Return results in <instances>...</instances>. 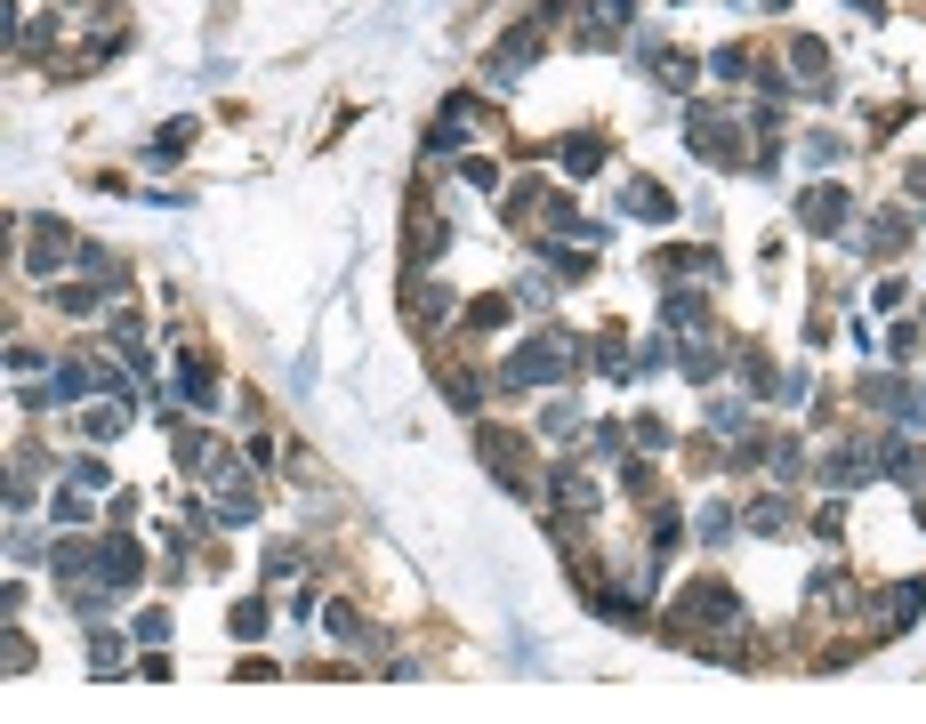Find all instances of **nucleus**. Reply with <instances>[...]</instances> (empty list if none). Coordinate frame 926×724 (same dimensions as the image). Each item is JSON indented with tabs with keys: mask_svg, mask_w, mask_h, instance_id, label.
<instances>
[{
	"mask_svg": "<svg viewBox=\"0 0 926 724\" xmlns=\"http://www.w3.org/2000/svg\"><path fill=\"white\" fill-rule=\"evenodd\" d=\"M629 210H636V218H669L677 201H669V194H661L653 177H629Z\"/></svg>",
	"mask_w": 926,
	"mask_h": 724,
	"instance_id": "14",
	"label": "nucleus"
},
{
	"mask_svg": "<svg viewBox=\"0 0 926 724\" xmlns=\"http://www.w3.org/2000/svg\"><path fill=\"white\" fill-rule=\"evenodd\" d=\"M9 555H16V564H40V531L25 524V515L9 524Z\"/></svg>",
	"mask_w": 926,
	"mask_h": 724,
	"instance_id": "20",
	"label": "nucleus"
},
{
	"mask_svg": "<svg viewBox=\"0 0 926 724\" xmlns=\"http://www.w3.org/2000/svg\"><path fill=\"white\" fill-rule=\"evenodd\" d=\"M918 483H926V467H918Z\"/></svg>",
	"mask_w": 926,
	"mask_h": 724,
	"instance_id": "32",
	"label": "nucleus"
},
{
	"mask_svg": "<svg viewBox=\"0 0 926 724\" xmlns=\"http://www.w3.org/2000/svg\"><path fill=\"white\" fill-rule=\"evenodd\" d=\"M65 250H73V234L57 218H33V258H25V274H57L65 266Z\"/></svg>",
	"mask_w": 926,
	"mask_h": 724,
	"instance_id": "5",
	"label": "nucleus"
},
{
	"mask_svg": "<svg viewBox=\"0 0 926 724\" xmlns=\"http://www.w3.org/2000/svg\"><path fill=\"white\" fill-rule=\"evenodd\" d=\"M178 395L194 403V410H210V403H218V386H210V355H202V346H185V355H178Z\"/></svg>",
	"mask_w": 926,
	"mask_h": 724,
	"instance_id": "8",
	"label": "nucleus"
},
{
	"mask_svg": "<svg viewBox=\"0 0 926 724\" xmlns=\"http://www.w3.org/2000/svg\"><path fill=\"white\" fill-rule=\"evenodd\" d=\"M234 636H266V604H234Z\"/></svg>",
	"mask_w": 926,
	"mask_h": 724,
	"instance_id": "25",
	"label": "nucleus"
},
{
	"mask_svg": "<svg viewBox=\"0 0 926 724\" xmlns=\"http://www.w3.org/2000/svg\"><path fill=\"white\" fill-rule=\"evenodd\" d=\"M902 242H911V218L902 210H878L870 225H862V250H902Z\"/></svg>",
	"mask_w": 926,
	"mask_h": 724,
	"instance_id": "10",
	"label": "nucleus"
},
{
	"mask_svg": "<svg viewBox=\"0 0 926 724\" xmlns=\"http://www.w3.org/2000/svg\"><path fill=\"white\" fill-rule=\"evenodd\" d=\"M911 194H918V201H926V161H918V170H911Z\"/></svg>",
	"mask_w": 926,
	"mask_h": 724,
	"instance_id": "30",
	"label": "nucleus"
},
{
	"mask_svg": "<svg viewBox=\"0 0 926 724\" xmlns=\"http://www.w3.org/2000/svg\"><path fill=\"white\" fill-rule=\"evenodd\" d=\"M57 524H89V483H65V491H57Z\"/></svg>",
	"mask_w": 926,
	"mask_h": 724,
	"instance_id": "19",
	"label": "nucleus"
},
{
	"mask_svg": "<svg viewBox=\"0 0 926 724\" xmlns=\"http://www.w3.org/2000/svg\"><path fill=\"white\" fill-rule=\"evenodd\" d=\"M693 154L702 161H741V121H726L717 106H693Z\"/></svg>",
	"mask_w": 926,
	"mask_h": 724,
	"instance_id": "3",
	"label": "nucleus"
},
{
	"mask_svg": "<svg viewBox=\"0 0 926 724\" xmlns=\"http://www.w3.org/2000/svg\"><path fill=\"white\" fill-rule=\"evenodd\" d=\"M918 604H926V579H902V588L887 596V636H902L918 619Z\"/></svg>",
	"mask_w": 926,
	"mask_h": 724,
	"instance_id": "11",
	"label": "nucleus"
},
{
	"mask_svg": "<svg viewBox=\"0 0 926 724\" xmlns=\"http://www.w3.org/2000/svg\"><path fill=\"white\" fill-rule=\"evenodd\" d=\"M645 65H653V81H669V89H693V65L677 49H645Z\"/></svg>",
	"mask_w": 926,
	"mask_h": 724,
	"instance_id": "15",
	"label": "nucleus"
},
{
	"mask_svg": "<svg viewBox=\"0 0 926 724\" xmlns=\"http://www.w3.org/2000/svg\"><path fill=\"white\" fill-rule=\"evenodd\" d=\"M564 379V339H532V346H516V355L500 363V386H556Z\"/></svg>",
	"mask_w": 926,
	"mask_h": 724,
	"instance_id": "1",
	"label": "nucleus"
},
{
	"mask_svg": "<svg viewBox=\"0 0 926 724\" xmlns=\"http://www.w3.org/2000/svg\"><path fill=\"white\" fill-rule=\"evenodd\" d=\"M97 572H106V588H137V572H146V555H137V540H121V531H113V540L97 548Z\"/></svg>",
	"mask_w": 926,
	"mask_h": 724,
	"instance_id": "7",
	"label": "nucleus"
},
{
	"mask_svg": "<svg viewBox=\"0 0 926 724\" xmlns=\"http://www.w3.org/2000/svg\"><path fill=\"white\" fill-rule=\"evenodd\" d=\"M709 73H717V81H741V73H750V57H741V49H717Z\"/></svg>",
	"mask_w": 926,
	"mask_h": 724,
	"instance_id": "24",
	"label": "nucleus"
},
{
	"mask_svg": "<svg viewBox=\"0 0 926 724\" xmlns=\"http://www.w3.org/2000/svg\"><path fill=\"white\" fill-rule=\"evenodd\" d=\"M419 315H436V322L451 315V290H443V282H427V290H419Z\"/></svg>",
	"mask_w": 926,
	"mask_h": 724,
	"instance_id": "26",
	"label": "nucleus"
},
{
	"mask_svg": "<svg viewBox=\"0 0 926 724\" xmlns=\"http://www.w3.org/2000/svg\"><path fill=\"white\" fill-rule=\"evenodd\" d=\"M911 515H918V531H926V491H918V507H911Z\"/></svg>",
	"mask_w": 926,
	"mask_h": 724,
	"instance_id": "31",
	"label": "nucleus"
},
{
	"mask_svg": "<svg viewBox=\"0 0 926 724\" xmlns=\"http://www.w3.org/2000/svg\"><path fill=\"white\" fill-rule=\"evenodd\" d=\"M588 459H621V427H612V419L588 427Z\"/></svg>",
	"mask_w": 926,
	"mask_h": 724,
	"instance_id": "21",
	"label": "nucleus"
},
{
	"mask_svg": "<svg viewBox=\"0 0 926 724\" xmlns=\"http://www.w3.org/2000/svg\"><path fill=\"white\" fill-rule=\"evenodd\" d=\"M89 668H97V676H113V668H121V636L89 628Z\"/></svg>",
	"mask_w": 926,
	"mask_h": 724,
	"instance_id": "18",
	"label": "nucleus"
},
{
	"mask_svg": "<svg viewBox=\"0 0 926 724\" xmlns=\"http://www.w3.org/2000/svg\"><path fill=\"white\" fill-rule=\"evenodd\" d=\"M669 619H677V628H702V619H741V604H733V588L702 579V588H685V596L669 604Z\"/></svg>",
	"mask_w": 926,
	"mask_h": 724,
	"instance_id": "2",
	"label": "nucleus"
},
{
	"mask_svg": "<svg viewBox=\"0 0 926 724\" xmlns=\"http://www.w3.org/2000/svg\"><path fill=\"white\" fill-rule=\"evenodd\" d=\"M797 218H806V234H838V225L854 218V201L838 194V185H814V194L797 201Z\"/></svg>",
	"mask_w": 926,
	"mask_h": 724,
	"instance_id": "4",
	"label": "nucleus"
},
{
	"mask_svg": "<svg viewBox=\"0 0 926 724\" xmlns=\"http://www.w3.org/2000/svg\"><path fill=\"white\" fill-rule=\"evenodd\" d=\"M556 161H564L572 177H588L596 161H605V137H588V130H581V137H564V145H556Z\"/></svg>",
	"mask_w": 926,
	"mask_h": 724,
	"instance_id": "12",
	"label": "nucleus"
},
{
	"mask_svg": "<svg viewBox=\"0 0 926 724\" xmlns=\"http://www.w3.org/2000/svg\"><path fill=\"white\" fill-rule=\"evenodd\" d=\"M436 250H443V218H436V210H419V218H411V266H427Z\"/></svg>",
	"mask_w": 926,
	"mask_h": 724,
	"instance_id": "13",
	"label": "nucleus"
},
{
	"mask_svg": "<svg viewBox=\"0 0 926 724\" xmlns=\"http://www.w3.org/2000/svg\"><path fill=\"white\" fill-rule=\"evenodd\" d=\"M750 531L781 540V531H790V500H757V507H750Z\"/></svg>",
	"mask_w": 926,
	"mask_h": 724,
	"instance_id": "17",
	"label": "nucleus"
},
{
	"mask_svg": "<svg viewBox=\"0 0 926 724\" xmlns=\"http://www.w3.org/2000/svg\"><path fill=\"white\" fill-rule=\"evenodd\" d=\"M331 636H370V628H363V612H346V604H331Z\"/></svg>",
	"mask_w": 926,
	"mask_h": 724,
	"instance_id": "29",
	"label": "nucleus"
},
{
	"mask_svg": "<svg viewBox=\"0 0 926 724\" xmlns=\"http://www.w3.org/2000/svg\"><path fill=\"white\" fill-rule=\"evenodd\" d=\"M661 322H669V330H702V322H709V306H702V298H693V290H677V298H669V315H661Z\"/></svg>",
	"mask_w": 926,
	"mask_h": 724,
	"instance_id": "16",
	"label": "nucleus"
},
{
	"mask_svg": "<svg viewBox=\"0 0 926 724\" xmlns=\"http://www.w3.org/2000/svg\"><path fill=\"white\" fill-rule=\"evenodd\" d=\"M806 154H814V161H838V154H846V137H838V130H814Z\"/></svg>",
	"mask_w": 926,
	"mask_h": 724,
	"instance_id": "27",
	"label": "nucleus"
},
{
	"mask_svg": "<svg viewBox=\"0 0 926 724\" xmlns=\"http://www.w3.org/2000/svg\"><path fill=\"white\" fill-rule=\"evenodd\" d=\"M121 427H130V395H106V403L89 410V419H81V434H89V443H113Z\"/></svg>",
	"mask_w": 926,
	"mask_h": 724,
	"instance_id": "9",
	"label": "nucleus"
},
{
	"mask_svg": "<svg viewBox=\"0 0 926 724\" xmlns=\"http://www.w3.org/2000/svg\"><path fill=\"white\" fill-rule=\"evenodd\" d=\"M733 531V507H702V540H726Z\"/></svg>",
	"mask_w": 926,
	"mask_h": 724,
	"instance_id": "28",
	"label": "nucleus"
},
{
	"mask_svg": "<svg viewBox=\"0 0 926 724\" xmlns=\"http://www.w3.org/2000/svg\"><path fill=\"white\" fill-rule=\"evenodd\" d=\"M137 645H170V612H137Z\"/></svg>",
	"mask_w": 926,
	"mask_h": 724,
	"instance_id": "23",
	"label": "nucleus"
},
{
	"mask_svg": "<svg viewBox=\"0 0 926 724\" xmlns=\"http://www.w3.org/2000/svg\"><path fill=\"white\" fill-rule=\"evenodd\" d=\"M790 81H806L814 97L830 89V49H821L814 33H797V40H790Z\"/></svg>",
	"mask_w": 926,
	"mask_h": 724,
	"instance_id": "6",
	"label": "nucleus"
},
{
	"mask_svg": "<svg viewBox=\"0 0 926 724\" xmlns=\"http://www.w3.org/2000/svg\"><path fill=\"white\" fill-rule=\"evenodd\" d=\"M467 322H476V330H500L508 322V298H476V306H467Z\"/></svg>",
	"mask_w": 926,
	"mask_h": 724,
	"instance_id": "22",
	"label": "nucleus"
}]
</instances>
